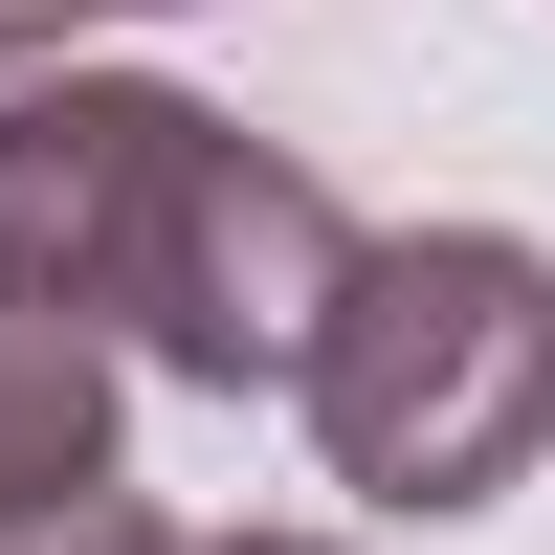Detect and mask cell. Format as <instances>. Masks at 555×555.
<instances>
[{"mask_svg":"<svg viewBox=\"0 0 555 555\" xmlns=\"http://www.w3.org/2000/svg\"><path fill=\"white\" fill-rule=\"evenodd\" d=\"M311 444L378 512H489L555 444V245L512 222H378L311 311Z\"/></svg>","mask_w":555,"mask_h":555,"instance_id":"2","label":"cell"},{"mask_svg":"<svg viewBox=\"0 0 555 555\" xmlns=\"http://www.w3.org/2000/svg\"><path fill=\"white\" fill-rule=\"evenodd\" d=\"M67 489H112V334L0 311V512H67Z\"/></svg>","mask_w":555,"mask_h":555,"instance_id":"3","label":"cell"},{"mask_svg":"<svg viewBox=\"0 0 555 555\" xmlns=\"http://www.w3.org/2000/svg\"><path fill=\"white\" fill-rule=\"evenodd\" d=\"M0 555H201V533H156L133 489H67V512H0Z\"/></svg>","mask_w":555,"mask_h":555,"instance_id":"4","label":"cell"},{"mask_svg":"<svg viewBox=\"0 0 555 555\" xmlns=\"http://www.w3.org/2000/svg\"><path fill=\"white\" fill-rule=\"evenodd\" d=\"M89 23H133V0H0V89H23V67H67Z\"/></svg>","mask_w":555,"mask_h":555,"instance_id":"5","label":"cell"},{"mask_svg":"<svg viewBox=\"0 0 555 555\" xmlns=\"http://www.w3.org/2000/svg\"><path fill=\"white\" fill-rule=\"evenodd\" d=\"M201 555H334V533H201Z\"/></svg>","mask_w":555,"mask_h":555,"instance_id":"6","label":"cell"},{"mask_svg":"<svg viewBox=\"0 0 555 555\" xmlns=\"http://www.w3.org/2000/svg\"><path fill=\"white\" fill-rule=\"evenodd\" d=\"M378 222H334V178L267 156L245 112L156 67H23L0 89V311H67V334L156 356L201 400H289L311 311Z\"/></svg>","mask_w":555,"mask_h":555,"instance_id":"1","label":"cell"}]
</instances>
